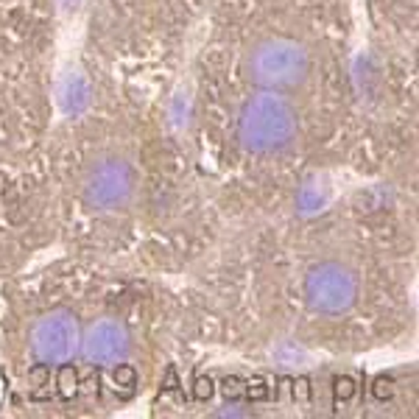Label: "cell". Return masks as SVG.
<instances>
[{"instance_id": "52a82bcc", "label": "cell", "mask_w": 419, "mask_h": 419, "mask_svg": "<svg viewBox=\"0 0 419 419\" xmlns=\"http://www.w3.org/2000/svg\"><path fill=\"white\" fill-rule=\"evenodd\" d=\"M56 386H59V394H62L64 400H70V397L76 394V389H79V375H76V369L70 366V364H62V366H59Z\"/></svg>"}, {"instance_id": "9c48e42d", "label": "cell", "mask_w": 419, "mask_h": 419, "mask_svg": "<svg viewBox=\"0 0 419 419\" xmlns=\"http://www.w3.org/2000/svg\"><path fill=\"white\" fill-rule=\"evenodd\" d=\"M221 391H224V397L227 400H241L243 397V391H246V380H241V378H224L221 380Z\"/></svg>"}, {"instance_id": "7c38bea8", "label": "cell", "mask_w": 419, "mask_h": 419, "mask_svg": "<svg viewBox=\"0 0 419 419\" xmlns=\"http://www.w3.org/2000/svg\"><path fill=\"white\" fill-rule=\"evenodd\" d=\"M291 391H294V400H297V402H308V400H310V380H308V378L291 380Z\"/></svg>"}, {"instance_id": "ba28073f", "label": "cell", "mask_w": 419, "mask_h": 419, "mask_svg": "<svg viewBox=\"0 0 419 419\" xmlns=\"http://www.w3.org/2000/svg\"><path fill=\"white\" fill-rule=\"evenodd\" d=\"M355 391H358V386H355V380L349 378V375H338L335 380H333V394H335V402H349L355 397Z\"/></svg>"}, {"instance_id": "7a4b0ae2", "label": "cell", "mask_w": 419, "mask_h": 419, "mask_svg": "<svg viewBox=\"0 0 419 419\" xmlns=\"http://www.w3.org/2000/svg\"><path fill=\"white\" fill-rule=\"evenodd\" d=\"M246 76L257 90L294 93L313 73L310 48L286 34H271L257 39L246 53Z\"/></svg>"}, {"instance_id": "5b68a950", "label": "cell", "mask_w": 419, "mask_h": 419, "mask_svg": "<svg viewBox=\"0 0 419 419\" xmlns=\"http://www.w3.org/2000/svg\"><path fill=\"white\" fill-rule=\"evenodd\" d=\"M82 346V324L79 316L67 308L45 310L34 319L28 330V349L37 364L62 366L79 355Z\"/></svg>"}, {"instance_id": "3957f363", "label": "cell", "mask_w": 419, "mask_h": 419, "mask_svg": "<svg viewBox=\"0 0 419 419\" xmlns=\"http://www.w3.org/2000/svg\"><path fill=\"white\" fill-rule=\"evenodd\" d=\"M361 279L341 260H319L305 274V302L319 316H344L358 305Z\"/></svg>"}, {"instance_id": "4fadbf2b", "label": "cell", "mask_w": 419, "mask_h": 419, "mask_svg": "<svg viewBox=\"0 0 419 419\" xmlns=\"http://www.w3.org/2000/svg\"><path fill=\"white\" fill-rule=\"evenodd\" d=\"M394 394V383L389 380V378H378L375 380V397L378 400H386V397H391Z\"/></svg>"}, {"instance_id": "8992f818", "label": "cell", "mask_w": 419, "mask_h": 419, "mask_svg": "<svg viewBox=\"0 0 419 419\" xmlns=\"http://www.w3.org/2000/svg\"><path fill=\"white\" fill-rule=\"evenodd\" d=\"M79 353L93 366H118L131 355V333L123 319L101 316L82 330Z\"/></svg>"}, {"instance_id": "277c9868", "label": "cell", "mask_w": 419, "mask_h": 419, "mask_svg": "<svg viewBox=\"0 0 419 419\" xmlns=\"http://www.w3.org/2000/svg\"><path fill=\"white\" fill-rule=\"evenodd\" d=\"M137 193V171L126 157L109 154L95 160L82 179V201L93 213H118Z\"/></svg>"}, {"instance_id": "8fae6325", "label": "cell", "mask_w": 419, "mask_h": 419, "mask_svg": "<svg viewBox=\"0 0 419 419\" xmlns=\"http://www.w3.org/2000/svg\"><path fill=\"white\" fill-rule=\"evenodd\" d=\"M216 394V383H213V378H196L193 380V397L196 400H201V402H207L210 397H213Z\"/></svg>"}, {"instance_id": "6da1fadb", "label": "cell", "mask_w": 419, "mask_h": 419, "mask_svg": "<svg viewBox=\"0 0 419 419\" xmlns=\"http://www.w3.org/2000/svg\"><path fill=\"white\" fill-rule=\"evenodd\" d=\"M299 137V115L286 93L257 90L238 112V143L246 154L271 157L288 151Z\"/></svg>"}, {"instance_id": "30bf717a", "label": "cell", "mask_w": 419, "mask_h": 419, "mask_svg": "<svg viewBox=\"0 0 419 419\" xmlns=\"http://www.w3.org/2000/svg\"><path fill=\"white\" fill-rule=\"evenodd\" d=\"M243 397H249V400H266V397H271V389L266 386V378H252V380H246Z\"/></svg>"}]
</instances>
